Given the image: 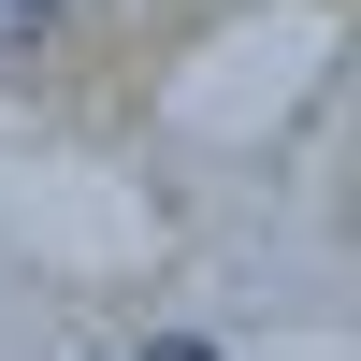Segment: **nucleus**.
<instances>
[{"instance_id":"nucleus-1","label":"nucleus","mask_w":361,"mask_h":361,"mask_svg":"<svg viewBox=\"0 0 361 361\" xmlns=\"http://www.w3.org/2000/svg\"><path fill=\"white\" fill-rule=\"evenodd\" d=\"M87 0H0V73H29V58H58V29H73Z\"/></svg>"},{"instance_id":"nucleus-2","label":"nucleus","mask_w":361,"mask_h":361,"mask_svg":"<svg viewBox=\"0 0 361 361\" xmlns=\"http://www.w3.org/2000/svg\"><path fill=\"white\" fill-rule=\"evenodd\" d=\"M130 361H217V347H202V333H145Z\"/></svg>"}]
</instances>
